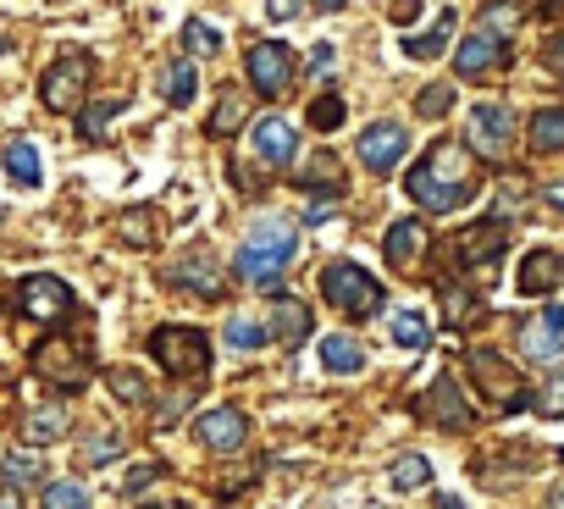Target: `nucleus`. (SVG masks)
Returning a JSON list of instances; mask_svg holds the SVG:
<instances>
[{
    "instance_id": "24",
    "label": "nucleus",
    "mask_w": 564,
    "mask_h": 509,
    "mask_svg": "<svg viewBox=\"0 0 564 509\" xmlns=\"http://www.w3.org/2000/svg\"><path fill=\"white\" fill-rule=\"evenodd\" d=\"M122 111H128V100H84V111H78V139H84V144H106V128H111Z\"/></svg>"
},
{
    "instance_id": "41",
    "label": "nucleus",
    "mask_w": 564,
    "mask_h": 509,
    "mask_svg": "<svg viewBox=\"0 0 564 509\" xmlns=\"http://www.w3.org/2000/svg\"><path fill=\"white\" fill-rule=\"evenodd\" d=\"M344 111H349V106H344V95H322V100L311 106V128H322V133H327V128H338V122H344Z\"/></svg>"
},
{
    "instance_id": "7",
    "label": "nucleus",
    "mask_w": 564,
    "mask_h": 509,
    "mask_svg": "<svg viewBox=\"0 0 564 509\" xmlns=\"http://www.w3.org/2000/svg\"><path fill=\"white\" fill-rule=\"evenodd\" d=\"M34 377L51 382V388H62V393H78V388L89 382V360H84V349H78L67 333H51V338L34 349Z\"/></svg>"
},
{
    "instance_id": "42",
    "label": "nucleus",
    "mask_w": 564,
    "mask_h": 509,
    "mask_svg": "<svg viewBox=\"0 0 564 509\" xmlns=\"http://www.w3.org/2000/svg\"><path fill=\"white\" fill-rule=\"evenodd\" d=\"M106 382H111V393H117V399H133V404H150V388H144V377H139V371H111Z\"/></svg>"
},
{
    "instance_id": "55",
    "label": "nucleus",
    "mask_w": 564,
    "mask_h": 509,
    "mask_svg": "<svg viewBox=\"0 0 564 509\" xmlns=\"http://www.w3.org/2000/svg\"><path fill=\"white\" fill-rule=\"evenodd\" d=\"M553 509H564V487H558V492H553Z\"/></svg>"
},
{
    "instance_id": "23",
    "label": "nucleus",
    "mask_w": 564,
    "mask_h": 509,
    "mask_svg": "<svg viewBox=\"0 0 564 509\" xmlns=\"http://www.w3.org/2000/svg\"><path fill=\"white\" fill-rule=\"evenodd\" d=\"M454 23H459V12L448 7V12H443V18L426 29V34H410V40H404V56H415V62L443 56V51H448V40H454Z\"/></svg>"
},
{
    "instance_id": "57",
    "label": "nucleus",
    "mask_w": 564,
    "mask_h": 509,
    "mask_svg": "<svg viewBox=\"0 0 564 509\" xmlns=\"http://www.w3.org/2000/svg\"><path fill=\"white\" fill-rule=\"evenodd\" d=\"M558 459H564V448H558Z\"/></svg>"
},
{
    "instance_id": "17",
    "label": "nucleus",
    "mask_w": 564,
    "mask_h": 509,
    "mask_svg": "<svg viewBox=\"0 0 564 509\" xmlns=\"http://www.w3.org/2000/svg\"><path fill=\"white\" fill-rule=\"evenodd\" d=\"M249 144H254V155H260L265 166H289V161H294V128L282 122V117H265V122L249 133Z\"/></svg>"
},
{
    "instance_id": "2",
    "label": "nucleus",
    "mask_w": 564,
    "mask_h": 509,
    "mask_svg": "<svg viewBox=\"0 0 564 509\" xmlns=\"http://www.w3.org/2000/svg\"><path fill=\"white\" fill-rule=\"evenodd\" d=\"M294 249H300L294 221L271 216V221L249 227V238H243V243H238V254H232V272H238L243 283H254V289H276L282 267L294 261Z\"/></svg>"
},
{
    "instance_id": "11",
    "label": "nucleus",
    "mask_w": 564,
    "mask_h": 509,
    "mask_svg": "<svg viewBox=\"0 0 564 509\" xmlns=\"http://www.w3.org/2000/svg\"><path fill=\"white\" fill-rule=\"evenodd\" d=\"M503 249H509V216H503V210H498V216H481L476 227H465V232L454 238L459 267H487V261H498Z\"/></svg>"
},
{
    "instance_id": "1",
    "label": "nucleus",
    "mask_w": 564,
    "mask_h": 509,
    "mask_svg": "<svg viewBox=\"0 0 564 509\" xmlns=\"http://www.w3.org/2000/svg\"><path fill=\"white\" fill-rule=\"evenodd\" d=\"M404 188H410V199H415L421 210L448 216V210H459V205L476 199V166H470V155H465L454 139H443V144H432L426 161L410 166Z\"/></svg>"
},
{
    "instance_id": "35",
    "label": "nucleus",
    "mask_w": 564,
    "mask_h": 509,
    "mask_svg": "<svg viewBox=\"0 0 564 509\" xmlns=\"http://www.w3.org/2000/svg\"><path fill=\"white\" fill-rule=\"evenodd\" d=\"M194 89H199L194 62H172V73H166V100H172V106H188V100H194Z\"/></svg>"
},
{
    "instance_id": "13",
    "label": "nucleus",
    "mask_w": 564,
    "mask_h": 509,
    "mask_svg": "<svg viewBox=\"0 0 564 509\" xmlns=\"http://www.w3.org/2000/svg\"><path fill=\"white\" fill-rule=\"evenodd\" d=\"M404 150H410V133H404L399 122H371V128L360 133V161H366L371 172H382V177L404 161Z\"/></svg>"
},
{
    "instance_id": "31",
    "label": "nucleus",
    "mask_w": 564,
    "mask_h": 509,
    "mask_svg": "<svg viewBox=\"0 0 564 509\" xmlns=\"http://www.w3.org/2000/svg\"><path fill=\"white\" fill-rule=\"evenodd\" d=\"M531 144L536 150H564V106H547L531 117Z\"/></svg>"
},
{
    "instance_id": "40",
    "label": "nucleus",
    "mask_w": 564,
    "mask_h": 509,
    "mask_svg": "<svg viewBox=\"0 0 564 509\" xmlns=\"http://www.w3.org/2000/svg\"><path fill=\"white\" fill-rule=\"evenodd\" d=\"M117 454H122V437H111V432H100V437H89V443L78 448L84 465H111Z\"/></svg>"
},
{
    "instance_id": "54",
    "label": "nucleus",
    "mask_w": 564,
    "mask_h": 509,
    "mask_svg": "<svg viewBox=\"0 0 564 509\" xmlns=\"http://www.w3.org/2000/svg\"><path fill=\"white\" fill-rule=\"evenodd\" d=\"M0 311H7V278H0Z\"/></svg>"
},
{
    "instance_id": "30",
    "label": "nucleus",
    "mask_w": 564,
    "mask_h": 509,
    "mask_svg": "<svg viewBox=\"0 0 564 509\" xmlns=\"http://www.w3.org/2000/svg\"><path fill=\"white\" fill-rule=\"evenodd\" d=\"M227 344H232V349H265V344H271L265 316H232V322H227Z\"/></svg>"
},
{
    "instance_id": "29",
    "label": "nucleus",
    "mask_w": 564,
    "mask_h": 509,
    "mask_svg": "<svg viewBox=\"0 0 564 509\" xmlns=\"http://www.w3.org/2000/svg\"><path fill=\"white\" fill-rule=\"evenodd\" d=\"M67 432V410L62 404H45V410H29L23 415V437L29 443H56Z\"/></svg>"
},
{
    "instance_id": "9",
    "label": "nucleus",
    "mask_w": 564,
    "mask_h": 509,
    "mask_svg": "<svg viewBox=\"0 0 564 509\" xmlns=\"http://www.w3.org/2000/svg\"><path fill=\"white\" fill-rule=\"evenodd\" d=\"M243 73H249V84L265 100H282V95H289V84H294V51L276 45V40H254L249 56H243Z\"/></svg>"
},
{
    "instance_id": "33",
    "label": "nucleus",
    "mask_w": 564,
    "mask_h": 509,
    "mask_svg": "<svg viewBox=\"0 0 564 509\" xmlns=\"http://www.w3.org/2000/svg\"><path fill=\"white\" fill-rule=\"evenodd\" d=\"M393 344H399V349H426V344H432L426 316H421V311H399V316H393Z\"/></svg>"
},
{
    "instance_id": "22",
    "label": "nucleus",
    "mask_w": 564,
    "mask_h": 509,
    "mask_svg": "<svg viewBox=\"0 0 564 509\" xmlns=\"http://www.w3.org/2000/svg\"><path fill=\"white\" fill-rule=\"evenodd\" d=\"M0 161H7V172H12V183H18V188H40V177H45V161H40V150H34L29 139H7Z\"/></svg>"
},
{
    "instance_id": "27",
    "label": "nucleus",
    "mask_w": 564,
    "mask_h": 509,
    "mask_svg": "<svg viewBox=\"0 0 564 509\" xmlns=\"http://www.w3.org/2000/svg\"><path fill=\"white\" fill-rule=\"evenodd\" d=\"M437 300H443V322H448V327H470V322L481 316V294H470V289L443 283V289H437Z\"/></svg>"
},
{
    "instance_id": "50",
    "label": "nucleus",
    "mask_w": 564,
    "mask_h": 509,
    "mask_svg": "<svg viewBox=\"0 0 564 509\" xmlns=\"http://www.w3.org/2000/svg\"><path fill=\"white\" fill-rule=\"evenodd\" d=\"M0 509H23V492L18 487H0Z\"/></svg>"
},
{
    "instance_id": "16",
    "label": "nucleus",
    "mask_w": 564,
    "mask_h": 509,
    "mask_svg": "<svg viewBox=\"0 0 564 509\" xmlns=\"http://www.w3.org/2000/svg\"><path fill=\"white\" fill-rule=\"evenodd\" d=\"M520 344H525L531 360H553V355L564 349V305H547V311L520 333Z\"/></svg>"
},
{
    "instance_id": "43",
    "label": "nucleus",
    "mask_w": 564,
    "mask_h": 509,
    "mask_svg": "<svg viewBox=\"0 0 564 509\" xmlns=\"http://www.w3.org/2000/svg\"><path fill=\"white\" fill-rule=\"evenodd\" d=\"M161 476V465H139V470H128V481H122V498H144V487Z\"/></svg>"
},
{
    "instance_id": "10",
    "label": "nucleus",
    "mask_w": 564,
    "mask_h": 509,
    "mask_svg": "<svg viewBox=\"0 0 564 509\" xmlns=\"http://www.w3.org/2000/svg\"><path fill=\"white\" fill-rule=\"evenodd\" d=\"M465 139H470V150L481 155V161H503L509 155V144H514V117L503 111V106H476L470 111V128H465Z\"/></svg>"
},
{
    "instance_id": "48",
    "label": "nucleus",
    "mask_w": 564,
    "mask_h": 509,
    "mask_svg": "<svg viewBox=\"0 0 564 509\" xmlns=\"http://www.w3.org/2000/svg\"><path fill=\"white\" fill-rule=\"evenodd\" d=\"M388 18H393L399 29H404V23H415V18H421V0H393V7H388Z\"/></svg>"
},
{
    "instance_id": "19",
    "label": "nucleus",
    "mask_w": 564,
    "mask_h": 509,
    "mask_svg": "<svg viewBox=\"0 0 564 509\" xmlns=\"http://www.w3.org/2000/svg\"><path fill=\"white\" fill-rule=\"evenodd\" d=\"M558 283V254L553 249H531L525 261H520V278H514V289L525 294V300H536V294H547Z\"/></svg>"
},
{
    "instance_id": "39",
    "label": "nucleus",
    "mask_w": 564,
    "mask_h": 509,
    "mask_svg": "<svg viewBox=\"0 0 564 509\" xmlns=\"http://www.w3.org/2000/svg\"><path fill=\"white\" fill-rule=\"evenodd\" d=\"M45 509H89V492L78 481H51L45 487Z\"/></svg>"
},
{
    "instance_id": "12",
    "label": "nucleus",
    "mask_w": 564,
    "mask_h": 509,
    "mask_svg": "<svg viewBox=\"0 0 564 509\" xmlns=\"http://www.w3.org/2000/svg\"><path fill=\"white\" fill-rule=\"evenodd\" d=\"M194 432H199L205 448H216V454H238V448L249 443V415H243L238 404H216V410L199 415Z\"/></svg>"
},
{
    "instance_id": "32",
    "label": "nucleus",
    "mask_w": 564,
    "mask_h": 509,
    "mask_svg": "<svg viewBox=\"0 0 564 509\" xmlns=\"http://www.w3.org/2000/svg\"><path fill=\"white\" fill-rule=\"evenodd\" d=\"M183 51L188 56H221V29H210L205 18H188L183 23Z\"/></svg>"
},
{
    "instance_id": "14",
    "label": "nucleus",
    "mask_w": 564,
    "mask_h": 509,
    "mask_svg": "<svg viewBox=\"0 0 564 509\" xmlns=\"http://www.w3.org/2000/svg\"><path fill=\"white\" fill-rule=\"evenodd\" d=\"M503 62H509V51H503V40H498V34H487V29H476V34L454 51L459 78H487V73H498Z\"/></svg>"
},
{
    "instance_id": "52",
    "label": "nucleus",
    "mask_w": 564,
    "mask_h": 509,
    "mask_svg": "<svg viewBox=\"0 0 564 509\" xmlns=\"http://www.w3.org/2000/svg\"><path fill=\"white\" fill-rule=\"evenodd\" d=\"M437 509H465V498H459V492H443V498H437Z\"/></svg>"
},
{
    "instance_id": "34",
    "label": "nucleus",
    "mask_w": 564,
    "mask_h": 509,
    "mask_svg": "<svg viewBox=\"0 0 564 509\" xmlns=\"http://www.w3.org/2000/svg\"><path fill=\"white\" fill-rule=\"evenodd\" d=\"M426 481H432V459L426 454H404L393 465V492H421Z\"/></svg>"
},
{
    "instance_id": "51",
    "label": "nucleus",
    "mask_w": 564,
    "mask_h": 509,
    "mask_svg": "<svg viewBox=\"0 0 564 509\" xmlns=\"http://www.w3.org/2000/svg\"><path fill=\"white\" fill-rule=\"evenodd\" d=\"M547 205H553V210H564V183H547Z\"/></svg>"
},
{
    "instance_id": "46",
    "label": "nucleus",
    "mask_w": 564,
    "mask_h": 509,
    "mask_svg": "<svg viewBox=\"0 0 564 509\" xmlns=\"http://www.w3.org/2000/svg\"><path fill=\"white\" fill-rule=\"evenodd\" d=\"M300 7H305V0H265V18H271V23H294Z\"/></svg>"
},
{
    "instance_id": "45",
    "label": "nucleus",
    "mask_w": 564,
    "mask_h": 509,
    "mask_svg": "<svg viewBox=\"0 0 564 509\" xmlns=\"http://www.w3.org/2000/svg\"><path fill=\"white\" fill-rule=\"evenodd\" d=\"M542 62H547V73H558V78H564V29H553V34H547Z\"/></svg>"
},
{
    "instance_id": "36",
    "label": "nucleus",
    "mask_w": 564,
    "mask_h": 509,
    "mask_svg": "<svg viewBox=\"0 0 564 509\" xmlns=\"http://www.w3.org/2000/svg\"><path fill=\"white\" fill-rule=\"evenodd\" d=\"M0 476L7 481H45V459L40 454H7L0 459Z\"/></svg>"
},
{
    "instance_id": "53",
    "label": "nucleus",
    "mask_w": 564,
    "mask_h": 509,
    "mask_svg": "<svg viewBox=\"0 0 564 509\" xmlns=\"http://www.w3.org/2000/svg\"><path fill=\"white\" fill-rule=\"evenodd\" d=\"M316 7H322V12H338V7H344V0H316Z\"/></svg>"
},
{
    "instance_id": "49",
    "label": "nucleus",
    "mask_w": 564,
    "mask_h": 509,
    "mask_svg": "<svg viewBox=\"0 0 564 509\" xmlns=\"http://www.w3.org/2000/svg\"><path fill=\"white\" fill-rule=\"evenodd\" d=\"M327 67H333V45H316L311 51V73H327Z\"/></svg>"
},
{
    "instance_id": "6",
    "label": "nucleus",
    "mask_w": 564,
    "mask_h": 509,
    "mask_svg": "<svg viewBox=\"0 0 564 509\" xmlns=\"http://www.w3.org/2000/svg\"><path fill=\"white\" fill-rule=\"evenodd\" d=\"M18 311L34 316V322H45V327H62V322L78 311V300H73V289H67L56 272H29V278L18 283Z\"/></svg>"
},
{
    "instance_id": "18",
    "label": "nucleus",
    "mask_w": 564,
    "mask_h": 509,
    "mask_svg": "<svg viewBox=\"0 0 564 509\" xmlns=\"http://www.w3.org/2000/svg\"><path fill=\"white\" fill-rule=\"evenodd\" d=\"M421 243H426V227L415 221V216H399L393 227H388V238H382V254H388V267H415V254H421Z\"/></svg>"
},
{
    "instance_id": "4",
    "label": "nucleus",
    "mask_w": 564,
    "mask_h": 509,
    "mask_svg": "<svg viewBox=\"0 0 564 509\" xmlns=\"http://www.w3.org/2000/svg\"><path fill=\"white\" fill-rule=\"evenodd\" d=\"M150 355L161 360L166 377H205L210 371V338L199 327H155Z\"/></svg>"
},
{
    "instance_id": "20",
    "label": "nucleus",
    "mask_w": 564,
    "mask_h": 509,
    "mask_svg": "<svg viewBox=\"0 0 564 509\" xmlns=\"http://www.w3.org/2000/svg\"><path fill=\"white\" fill-rule=\"evenodd\" d=\"M172 283H183V289H194L199 300H216V294H221V278H216V267H210V254H205V249H194V254H183V261L172 267Z\"/></svg>"
},
{
    "instance_id": "8",
    "label": "nucleus",
    "mask_w": 564,
    "mask_h": 509,
    "mask_svg": "<svg viewBox=\"0 0 564 509\" xmlns=\"http://www.w3.org/2000/svg\"><path fill=\"white\" fill-rule=\"evenodd\" d=\"M89 78H95V62L89 56H62L56 67H45V78H40V95H45V111H56V117H67V111H78L84 106V89H89Z\"/></svg>"
},
{
    "instance_id": "21",
    "label": "nucleus",
    "mask_w": 564,
    "mask_h": 509,
    "mask_svg": "<svg viewBox=\"0 0 564 509\" xmlns=\"http://www.w3.org/2000/svg\"><path fill=\"white\" fill-rule=\"evenodd\" d=\"M243 117H249V95H243L238 84H227L221 100H216V111H210V122H205V133H210V139H232V133L243 128Z\"/></svg>"
},
{
    "instance_id": "3",
    "label": "nucleus",
    "mask_w": 564,
    "mask_h": 509,
    "mask_svg": "<svg viewBox=\"0 0 564 509\" xmlns=\"http://www.w3.org/2000/svg\"><path fill=\"white\" fill-rule=\"evenodd\" d=\"M322 294H327V305H338L344 316H355V322H371V316H382V283L366 272V267H355V261H333L327 272H322Z\"/></svg>"
},
{
    "instance_id": "56",
    "label": "nucleus",
    "mask_w": 564,
    "mask_h": 509,
    "mask_svg": "<svg viewBox=\"0 0 564 509\" xmlns=\"http://www.w3.org/2000/svg\"><path fill=\"white\" fill-rule=\"evenodd\" d=\"M558 278H564V254H558Z\"/></svg>"
},
{
    "instance_id": "28",
    "label": "nucleus",
    "mask_w": 564,
    "mask_h": 509,
    "mask_svg": "<svg viewBox=\"0 0 564 509\" xmlns=\"http://www.w3.org/2000/svg\"><path fill=\"white\" fill-rule=\"evenodd\" d=\"M322 360H327V371H333V377H355V371L366 366V349H360V344H349L344 333H333V338H322Z\"/></svg>"
},
{
    "instance_id": "25",
    "label": "nucleus",
    "mask_w": 564,
    "mask_h": 509,
    "mask_svg": "<svg viewBox=\"0 0 564 509\" xmlns=\"http://www.w3.org/2000/svg\"><path fill=\"white\" fill-rule=\"evenodd\" d=\"M265 327H271V338H282V344L294 349V344L311 333V311H305L300 300H282V305L271 311V322H265Z\"/></svg>"
},
{
    "instance_id": "5",
    "label": "nucleus",
    "mask_w": 564,
    "mask_h": 509,
    "mask_svg": "<svg viewBox=\"0 0 564 509\" xmlns=\"http://www.w3.org/2000/svg\"><path fill=\"white\" fill-rule=\"evenodd\" d=\"M470 377H476V388L487 393V404H498L503 415L525 410V399H531V388L520 382V371H514L498 349H470Z\"/></svg>"
},
{
    "instance_id": "38",
    "label": "nucleus",
    "mask_w": 564,
    "mask_h": 509,
    "mask_svg": "<svg viewBox=\"0 0 564 509\" xmlns=\"http://www.w3.org/2000/svg\"><path fill=\"white\" fill-rule=\"evenodd\" d=\"M150 221H155V210H150V205H139V210H128V216H122V238H128L133 249H150V243H155V232H150Z\"/></svg>"
},
{
    "instance_id": "37",
    "label": "nucleus",
    "mask_w": 564,
    "mask_h": 509,
    "mask_svg": "<svg viewBox=\"0 0 564 509\" xmlns=\"http://www.w3.org/2000/svg\"><path fill=\"white\" fill-rule=\"evenodd\" d=\"M415 111H421L426 122L448 117V111H454V89H448V84H426V89H421V100H415Z\"/></svg>"
},
{
    "instance_id": "47",
    "label": "nucleus",
    "mask_w": 564,
    "mask_h": 509,
    "mask_svg": "<svg viewBox=\"0 0 564 509\" xmlns=\"http://www.w3.org/2000/svg\"><path fill=\"white\" fill-rule=\"evenodd\" d=\"M183 404H188V399H183V393H172V399L155 410V426H177V421H183Z\"/></svg>"
},
{
    "instance_id": "26",
    "label": "nucleus",
    "mask_w": 564,
    "mask_h": 509,
    "mask_svg": "<svg viewBox=\"0 0 564 509\" xmlns=\"http://www.w3.org/2000/svg\"><path fill=\"white\" fill-rule=\"evenodd\" d=\"M300 188L305 194H344V172H338V155H316V161H305V177H300Z\"/></svg>"
},
{
    "instance_id": "15",
    "label": "nucleus",
    "mask_w": 564,
    "mask_h": 509,
    "mask_svg": "<svg viewBox=\"0 0 564 509\" xmlns=\"http://www.w3.org/2000/svg\"><path fill=\"white\" fill-rule=\"evenodd\" d=\"M426 421H437L443 432H465L470 426V404H465V393H459L454 377H437L426 388Z\"/></svg>"
},
{
    "instance_id": "44",
    "label": "nucleus",
    "mask_w": 564,
    "mask_h": 509,
    "mask_svg": "<svg viewBox=\"0 0 564 509\" xmlns=\"http://www.w3.org/2000/svg\"><path fill=\"white\" fill-rule=\"evenodd\" d=\"M542 415H564V371L547 377V388H542Z\"/></svg>"
}]
</instances>
